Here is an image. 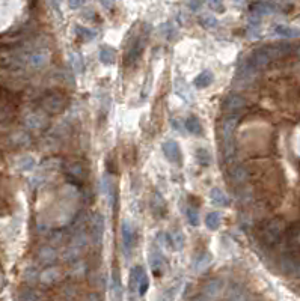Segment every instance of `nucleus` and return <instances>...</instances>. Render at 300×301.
<instances>
[{"label":"nucleus","mask_w":300,"mask_h":301,"mask_svg":"<svg viewBox=\"0 0 300 301\" xmlns=\"http://www.w3.org/2000/svg\"><path fill=\"white\" fill-rule=\"evenodd\" d=\"M145 274L146 272H145V270L140 265H136V267L132 268V271H130V289L132 291L137 292V286H139V283L143 279Z\"/></svg>","instance_id":"28"},{"label":"nucleus","mask_w":300,"mask_h":301,"mask_svg":"<svg viewBox=\"0 0 300 301\" xmlns=\"http://www.w3.org/2000/svg\"><path fill=\"white\" fill-rule=\"evenodd\" d=\"M18 101L12 92L0 88V122H11L17 115Z\"/></svg>","instance_id":"2"},{"label":"nucleus","mask_w":300,"mask_h":301,"mask_svg":"<svg viewBox=\"0 0 300 301\" xmlns=\"http://www.w3.org/2000/svg\"><path fill=\"white\" fill-rule=\"evenodd\" d=\"M273 32L276 33L278 36L288 38V39H293V38H299V36H300V29L291 28V26H285V24H278V26H274Z\"/></svg>","instance_id":"23"},{"label":"nucleus","mask_w":300,"mask_h":301,"mask_svg":"<svg viewBox=\"0 0 300 301\" xmlns=\"http://www.w3.org/2000/svg\"><path fill=\"white\" fill-rule=\"evenodd\" d=\"M266 52L267 55L270 56V59H281L287 55L291 53V50H293V45L290 44H273V45H266Z\"/></svg>","instance_id":"16"},{"label":"nucleus","mask_w":300,"mask_h":301,"mask_svg":"<svg viewBox=\"0 0 300 301\" xmlns=\"http://www.w3.org/2000/svg\"><path fill=\"white\" fill-rule=\"evenodd\" d=\"M151 210L159 217H163V214L166 212V202H165V199L159 193H154V196L151 199Z\"/></svg>","instance_id":"31"},{"label":"nucleus","mask_w":300,"mask_h":301,"mask_svg":"<svg viewBox=\"0 0 300 301\" xmlns=\"http://www.w3.org/2000/svg\"><path fill=\"white\" fill-rule=\"evenodd\" d=\"M98 58H100V62L103 65H113L116 62V52L112 48V47H101L100 48V53H98Z\"/></svg>","instance_id":"25"},{"label":"nucleus","mask_w":300,"mask_h":301,"mask_svg":"<svg viewBox=\"0 0 300 301\" xmlns=\"http://www.w3.org/2000/svg\"><path fill=\"white\" fill-rule=\"evenodd\" d=\"M86 301H101V300H100V295H98V294L92 292V294H89V295H88Z\"/></svg>","instance_id":"47"},{"label":"nucleus","mask_w":300,"mask_h":301,"mask_svg":"<svg viewBox=\"0 0 300 301\" xmlns=\"http://www.w3.org/2000/svg\"><path fill=\"white\" fill-rule=\"evenodd\" d=\"M170 245L175 248V250H181L184 247V235L177 231V232H173V235L170 237Z\"/></svg>","instance_id":"40"},{"label":"nucleus","mask_w":300,"mask_h":301,"mask_svg":"<svg viewBox=\"0 0 300 301\" xmlns=\"http://www.w3.org/2000/svg\"><path fill=\"white\" fill-rule=\"evenodd\" d=\"M56 258H58V253H56V248L52 247V245H44L38 250V261L41 264H45V265H52L56 262Z\"/></svg>","instance_id":"19"},{"label":"nucleus","mask_w":300,"mask_h":301,"mask_svg":"<svg viewBox=\"0 0 300 301\" xmlns=\"http://www.w3.org/2000/svg\"><path fill=\"white\" fill-rule=\"evenodd\" d=\"M211 262H213L211 255H208V253H202V255H199L198 259L195 261V268H196L198 272H204V271L211 265Z\"/></svg>","instance_id":"32"},{"label":"nucleus","mask_w":300,"mask_h":301,"mask_svg":"<svg viewBox=\"0 0 300 301\" xmlns=\"http://www.w3.org/2000/svg\"><path fill=\"white\" fill-rule=\"evenodd\" d=\"M121 238H122L124 250H126L127 253H130L134 242H136V232H134V228L132 226V223L127 220H124L121 223Z\"/></svg>","instance_id":"10"},{"label":"nucleus","mask_w":300,"mask_h":301,"mask_svg":"<svg viewBox=\"0 0 300 301\" xmlns=\"http://www.w3.org/2000/svg\"><path fill=\"white\" fill-rule=\"evenodd\" d=\"M162 149H163V154L166 157L167 161L173 163V164H180L181 160H183V152H181V148L180 145L175 142V140H166L163 145H162Z\"/></svg>","instance_id":"11"},{"label":"nucleus","mask_w":300,"mask_h":301,"mask_svg":"<svg viewBox=\"0 0 300 301\" xmlns=\"http://www.w3.org/2000/svg\"><path fill=\"white\" fill-rule=\"evenodd\" d=\"M76 35L83 42H89V41L95 39V32L92 29H89V28H85V26H77L76 28Z\"/></svg>","instance_id":"35"},{"label":"nucleus","mask_w":300,"mask_h":301,"mask_svg":"<svg viewBox=\"0 0 300 301\" xmlns=\"http://www.w3.org/2000/svg\"><path fill=\"white\" fill-rule=\"evenodd\" d=\"M227 301H249V294L244 288L233 285L227 292Z\"/></svg>","instance_id":"21"},{"label":"nucleus","mask_w":300,"mask_h":301,"mask_svg":"<svg viewBox=\"0 0 300 301\" xmlns=\"http://www.w3.org/2000/svg\"><path fill=\"white\" fill-rule=\"evenodd\" d=\"M172 127H173V128H178L180 131L183 130V127H181V123H180V120H178V119H177V120H175V119L172 120Z\"/></svg>","instance_id":"49"},{"label":"nucleus","mask_w":300,"mask_h":301,"mask_svg":"<svg viewBox=\"0 0 300 301\" xmlns=\"http://www.w3.org/2000/svg\"><path fill=\"white\" fill-rule=\"evenodd\" d=\"M199 23H201V26L211 30V29H216L217 28V18L213 17L211 14H202L199 17Z\"/></svg>","instance_id":"37"},{"label":"nucleus","mask_w":300,"mask_h":301,"mask_svg":"<svg viewBox=\"0 0 300 301\" xmlns=\"http://www.w3.org/2000/svg\"><path fill=\"white\" fill-rule=\"evenodd\" d=\"M208 6H210L214 12H217V14L225 12V5H223L222 2H217V0H214V2H208Z\"/></svg>","instance_id":"44"},{"label":"nucleus","mask_w":300,"mask_h":301,"mask_svg":"<svg viewBox=\"0 0 300 301\" xmlns=\"http://www.w3.org/2000/svg\"><path fill=\"white\" fill-rule=\"evenodd\" d=\"M41 107L48 115H61L68 107V99L64 93L52 92L41 99Z\"/></svg>","instance_id":"3"},{"label":"nucleus","mask_w":300,"mask_h":301,"mask_svg":"<svg viewBox=\"0 0 300 301\" xmlns=\"http://www.w3.org/2000/svg\"><path fill=\"white\" fill-rule=\"evenodd\" d=\"M285 229H287V223H285V220L282 217L268 218L261 226L260 238L266 245L273 247V245H276V244L281 242V240H282V237L285 234Z\"/></svg>","instance_id":"1"},{"label":"nucleus","mask_w":300,"mask_h":301,"mask_svg":"<svg viewBox=\"0 0 300 301\" xmlns=\"http://www.w3.org/2000/svg\"><path fill=\"white\" fill-rule=\"evenodd\" d=\"M145 35H139L137 38H134L130 44H129V48H127V53H126V63L127 65H134L142 53H143V48H145Z\"/></svg>","instance_id":"7"},{"label":"nucleus","mask_w":300,"mask_h":301,"mask_svg":"<svg viewBox=\"0 0 300 301\" xmlns=\"http://www.w3.org/2000/svg\"><path fill=\"white\" fill-rule=\"evenodd\" d=\"M276 3H270V2H255L251 5L252 8V12L258 17L261 15H268L271 12H274V9H276Z\"/></svg>","instance_id":"24"},{"label":"nucleus","mask_w":300,"mask_h":301,"mask_svg":"<svg viewBox=\"0 0 300 301\" xmlns=\"http://www.w3.org/2000/svg\"><path fill=\"white\" fill-rule=\"evenodd\" d=\"M228 177L230 180L237 184V185H241L244 182H247L249 177H251V173H249V169L243 164H235V166H231L230 170H228Z\"/></svg>","instance_id":"15"},{"label":"nucleus","mask_w":300,"mask_h":301,"mask_svg":"<svg viewBox=\"0 0 300 301\" xmlns=\"http://www.w3.org/2000/svg\"><path fill=\"white\" fill-rule=\"evenodd\" d=\"M24 125L29 130L42 131L50 127V119L44 112H31L24 116Z\"/></svg>","instance_id":"6"},{"label":"nucleus","mask_w":300,"mask_h":301,"mask_svg":"<svg viewBox=\"0 0 300 301\" xmlns=\"http://www.w3.org/2000/svg\"><path fill=\"white\" fill-rule=\"evenodd\" d=\"M246 107V99L238 93H230L223 101V110L227 116H238V113Z\"/></svg>","instance_id":"8"},{"label":"nucleus","mask_w":300,"mask_h":301,"mask_svg":"<svg viewBox=\"0 0 300 301\" xmlns=\"http://www.w3.org/2000/svg\"><path fill=\"white\" fill-rule=\"evenodd\" d=\"M112 295L113 301H122V285H121V274L118 268L112 271Z\"/></svg>","instance_id":"22"},{"label":"nucleus","mask_w":300,"mask_h":301,"mask_svg":"<svg viewBox=\"0 0 300 301\" xmlns=\"http://www.w3.org/2000/svg\"><path fill=\"white\" fill-rule=\"evenodd\" d=\"M196 161L201 166H204V167L211 164V155H210V152L205 148H198L196 149Z\"/></svg>","instance_id":"36"},{"label":"nucleus","mask_w":300,"mask_h":301,"mask_svg":"<svg viewBox=\"0 0 300 301\" xmlns=\"http://www.w3.org/2000/svg\"><path fill=\"white\" fill-rule=\"evenodd\" d=\"M223 289H225V285H223L222 279H211V280H208L202 286V292L201 294L205 298H208L210 301H213V300H216V298H219L222 295Z\"/></svg>","instance_id":"13"},{"label":"nucleus","mask_w":300,"mask_h":301,"mask_svg":"<svg viewBox=\"0 0 300 301\" xmlns=\"http://www.w3.org/2000/svg\"><path fill=\"white\" fill-rule=\"evenodd\" d=\"M61 279V270L56 267H48L42 272H39V282L45 286L55 285Z\"/></svg>","instance_id":"18"},{"label":"nucleus","mask_w":300,"mask_h":301,"mask_svg":"<svg viewBox=\"0 0 300 301\" xmlns=\"http://www.w3.org/2000/svg\"><path fill=\"white\" fill-rule=\"evenodd\" d=\"M186 128L190 134L193 136H202L204 133V128L201 125V120L198 119V116H189L186 119Z\"/></svg>","instance_id":"27"},{"label":"nucleus","mask_w":300,"mask_h":301,"mask_svg":"<svg viewBox=\"0 0 300 301\" xmlns=\"http://www.w3.org/2000/svg\"><path fill=\"white\" fill-rule=\"evenodd\" d=\"M68 5H69L71 8H80V6H83L85 3H83V2H69Z\"/></svg>","instance_id":"50"},{"label":"nucleus","mask_w":300,"mask_h":301,"mask_svg":"<svg viewBox=\"0 0 300 301\" xmlns=\"http://www.w3.org/2000/svg\"><path fill=\"white\" fill-rule=\"evenodd\" d=\"M159 242H160L163 247H165V245L167 247V245H170V237H169L167 234H163V232H162V234H159Z\"/></svg>","instance_id":"45"},{"label":"nucleus","mask_w":300,"mask_h":301,"mask_svg":"<svg viewBox=\"0 0 300 301\" xmlns=\"http://www.w3.org/2000/svg\"><path fill=\"white\" fill-rule=\"evenodd\" d=\"M67 177L71 182L74 184H80L86 178V167L80 161H72L65 167Z\"/></svg>","instance_id":"12"},{"label":"nucleus","mask_w":300,"mask_h":301,"mask_svg":"<svg viewBox=\"0 0 300 301\" xmlns=\"http://www.w3.org/2000/svg\"><path fill=\"white\" fill-rule=\"evenodd\" d=\"M35 166H36V161H35V158H32V157H21V158L17 161V169H18V170H23V172L32 170Z\"/></svg>","instance_id":"38"},{"label":"nucleus","mask_w":300,"mask_h":301,"mask_svg":"<svg viewBox=\"0 0 300 301\" xmlns=\"http://www.w3.org/2000/svg\"><path fill=\"white\" fill-rule=\"evenodd\" d=\"M103 191L107 197L109 205H113L116 200V185L113 182V180L110 178V175H104L103 177Z\"/></svg>","instance_id":"20"},{"label":"nucleus","mask_w":300,"mask_h":301,"mask_svg":"<svg viewBox=\"0 0 300 301\" xmlns=\"http://www.w3.org/2000/svg\"><path fill=\"white\" fill-rule=\"evenodd\" d=\"M18 301H42V294L33 288H24L18 294Z\"/></svg>","instance_id":"29"},{"label":"nucleus","mask_w":300,"mask_h":301,"mask_svg":"<svg viewBox=\"0 0 300 301\" xmlns=\"http://www.w3.org/2000/svg\"><path fill=\"white\" fill-rule=\"evenodd\" d=\"M220 221H222V217L217 211H213L205 217V226L210 231H217L220 226Z\"/></svg>","instance_id":"34"},{"label":"nucleus","mask_w":300,"mask_h":301,"mask_svg":"<svg viewBox=\"0 0 300 301\" xmlns=\"http://www.w3.org/2000/svg\"><path fill=\"white\" fill-rule=\"evenodd\" d=\"M290 240H291V242H293L296 247L300 248V228H296V229L291 231V234H290Z\"/></svg>","instance_id":"43"},{"label":"nucleus","mask_w":300,"mask_h":301,"mask_svg":"<svg viewBox=\"0 0 300 301\" xmlns=\"http://www.w3.org/2000/svg\"><path fill=\"white\" fill-rule=\"evenodd\" d=\"M279 268L288 277L300 279V256L294 253L282 255L279 259Z\"/></svg>","instance_id":"5"},{"label":"nucleus","mask_w":300,"mask_h":301,"mask_svg":"<svg viewBox=\"0 0 300 301\" xmlns=\"http://www.w3.org/2000/svg\"><path fill=\"white\" fill-rule=\"evenodd\" d=\"M270 62H271V59H270V56L267 55V52H266L264 47L254 50L252 55L249 56V59H247V65L251 66L255 72L260 71V69H264Z\"/></svg>","instance_id":"9"},{"label":"nucleus","mask_w":300,"mask_h":301,"mask_svg":"<svg viewBox=\"0 0 300 301\" xmlns=\"http://www.w3.org/2000/svg\"><path fill=\"white\" fill-rule=\"evenodd\" d=\"M213 79L214 77H213V72L211 71H202L201 74H198L196 77H195L193 85L198 89H205V88H208L213 83Z\"/></svg>","instance_id":"26"},{"label":"nucleus","mask_w":300,"mask_h":301,"mask_svg":"<svg viewBox=\"0 0 300 301\" xmlns=\"http://www.w3.org/2000/svg\"><path fill=\"white\" fill-rule=\"evenodd\" d=\"M210 197H211V200H213V204L217 205V207H227V205L230 204L228 196L225 194L220 188H217V187L211 188V191H210Z\"/></svg>","instance_id":"30"},{"label":"nucleus","mask_w":300,"mask_h":301,"mask_svg":"<svg viewBox=\"0 0 300 301\" xmlns=\"http://www.w3.org/2000/svg\"><path fill=\"white\" fill-rule=\"evenodd\" d=\"M187 220H189V224H192V226L199 224V212L196 208H193V207L187 208Z\"/></svg>","instance_id":"42"},{"label":"nucleus","mask_w":300,"mask_h":301,"mask_svg":"<svg viewBox=\"0 0 300 301\" xmlns=\"http://www.w3.org/2000/svg\"><path fill=\"white\" fill-rule=\"evenodd\" d=\"M148 262H149V267H151V270H153V274L156 275V277H160V275L163 274V271H165V264H166L163 255L159 252V250L151 248V252H149V255H148Z\"/></svg>","instance_id":"14"},{"label":"nucleus","mask_w":300,"mask_h":301,"mask_svg":"<svg viewBox=\"0 0 300 301\" xmlns=\"http://www.w3.org/2000/svg\"><path fill=\"white\" fill-rule=\"evenodd\" d=\"M296 53H297V56H299V58H300V47H299V48H297V52H296Z\"/></svg>","instance_id":"51"},{"label":"nucleus","mask_w":300,"mask_h":301,"mask_svg":"<svg viewBox=\"0 0 300 301\" xmlns=\"http://www.w3.org/2000/svg\"><path fill=\"white\" fill-rule=\"evenodd\" d=\"M192 301H210L208 298H205L202 294H199V295H196V297H193V300Z\"/></svg>","instance_id":"48"},{"label":"nucleus","mask_w":300,"mask_h":301,"mask_svg":"<svg viewBox=\"0 0 300 301\" xmlns=\"http://www.w3.org/2000/svg\"><path fill=\"white\" fill-rule=\"evenodd\" d=\"M26 62L29 66H32L35 69L42 68L48 63V53L44 52V50H35V52H32L26 56Z\"/></svg>","instance_id":"17"},{"label":"nucleus","mask_w":300,"mask_h":301,"mask_svg":"<svg viewBox=\"0 0 300 301\" xmlns=\"http://www.w3.org/2000/svg\"><path fill=\"white\" fill-rule=\"evenodd\" d=\"M104 235V218L100 212H94L89 220V238L95 247H100Z\"/></svg>","instance_id":"4"},{"label":"nucleus","mask_w":300,"mask_h":301,"mask_svg":"<svg viewBox=\"0 0 300 301\" xmlns=\"http://www.w3.org/2000/svg\"><path fill=\"white\" fill-rule=\"evenodd\" d=\"M24 280H26L29 285H32V283H35L36 280H39V272H38V270L35 268V267H29V268H26L24 270Z\"/></svg>","instance_id":"39"},{"label":"nucleus","mask_w":300,"mask_h":301,"mask_svg":"<svg viewBox=\"0 0 300 301\" xmlns=\"http://www.w3.org/2000/svg\"><path fill=\"white\" fill-rule=\"evenodd\" d=\"M175 90H177V93L183 98V99H186V101H189L190 99V90L184 86V82L183 80H175Z\"/></svg>","instance_id":"41"},{"label":"nucleus","mask_w":300,"mask_h":301,"mask_svg":"<svg viewBox=\"0 0 300 301\" xmlns=\"http://www.w3.org/2000/svg\"><path fill=\"white\" fill-rule=\"evenodd\" d=\"M69 63L77 74H82L85 71V62H83V58L80 53H71L69 55Z\"/></svg>","instance_id":"33"},{"label":"nucleus","mask_w":300,"mask_h":301,"mask_svg":"<svg viewBox=\"0 0 300 301\" xmlns=\"http://www.w3.org/2000/svg\"><path fill=\"white\" fill-rule=\"evenodd\" d=\"M187 6H189L192 11L198 12V11H201V8L204 6V3H202V2H189V3H187Z\"/></svg>","instance_id":"46"}]
</instances>
